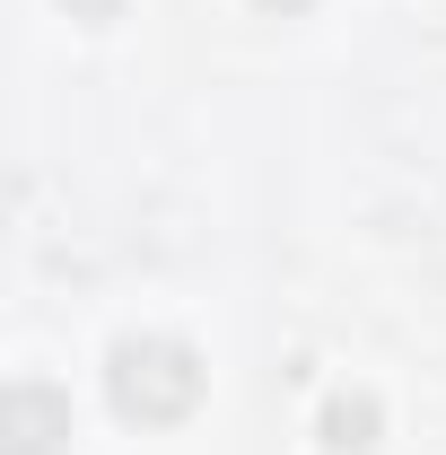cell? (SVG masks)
<instances>
[{
	"label": "cell",
	"mask_w": 446,
	"mask_h": 455,
	"mask_svg": "<svg viewBox=\"0 0 446 455\" xmlns=\"http://www.w3.org/2000/svg\"><path fill=\"white\" fill-rule=\"evenodd\" d=\"M61 9H70V18H88V27H106V18L123 9V0H61Z\"/></svg>",
	"instance_id": "4"
},
{
	"label": "cell",
	"mask_w": 446,
	"mask_h": 455,
	"mask_svg": "<svg viewBox=\"0 0 446 455\" xmlns=\"http://www.w3.org/2000/svg\"><path fill=\"white\" fill-rule=\"evenodd\" d=\"M263 9H280V18H298V9H307V0H263Z\"/></svg>",
	"instance_id": "5"
},
{
	"label": "cell",
	"mask_w": 446,
	"mask_h": 455,
	"mask_svg": "<svg viewBox=\"0 0 446 455\" xmlns=\"http://www.w3.org/2000/svg\"><path fill=\"white\" fill-rule=\"evenodd\" d=\"M324 447H333V455L377 447V395H333V403H324Z\"/></svg>",
	"instance_id": "3"
},
{
	"label": "cell",
	"mask_w": 446,
	"mask_h": 455,
	"mask_svg": "<svg viewBox=\"0 0 446 455\" xmlns=\"http://www.w3.org/2000/svg\"><path fill=\"white\" fill-rule=\"evenodd\" d=\"M0 438H9V455H53L61 438H70V403L53 395V386H9L0 395Z\"/></svg>",
	"instance_id": "2"
},
{
	"label": "cell",
	"mask_w": 446,
	"mask_h": 455,
	"mask_svg": "<svg viewBox=\"0 0 446 455\" xmlns=\"http://www.w3.org/2000/svg\"><path fill=\"white\" fill-rule=\"evenodd\" d=\"M106 395L123 420H140V429H167L184 420L193 403H202V359L167 333H140V341H114L106 359Z\"/></svg>",
	"instance_id": "1"
}]
</instances>
